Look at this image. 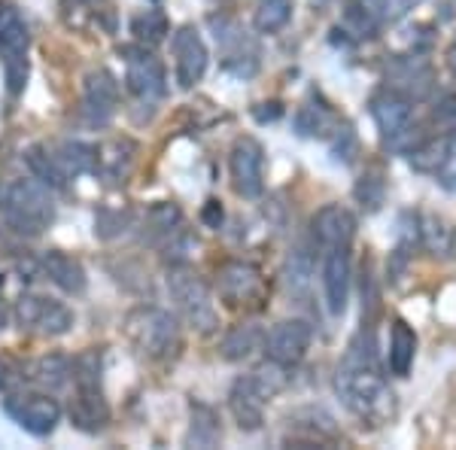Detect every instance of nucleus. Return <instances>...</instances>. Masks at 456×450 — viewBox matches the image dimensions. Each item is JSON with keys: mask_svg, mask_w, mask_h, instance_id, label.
Returning a JSON list of instances; mask_svg holds the SVG:
<instances>
[{"mask_svg": "<svg viewBox=\"0 0 456 450\" xmlns=\"http://www.w3.org/2000/svg\"><path fill=\"white\" fill-rule=\"evenodd\" d=\"M371 116H374V125H378L380 137L395 146L411 131L414 107H411V98H404L395 88H384V92H378L371 98Z\"/></svg>", "mask_w": 456, "mask_h": 450, "instance_id": "10", "label": "nucleus"}, {"mask_svg": "<svg viewBox=\"0 0 456 450\" xmlns=\"http://www.w3.org/2000/svg\"><path fill=\"white\" fill-rule=\"evenodd\" d=\"M28 25L12 6L0 10V55H4V73L10 94H19L28 79Z\"/></svg>", "mask_w": 456, "mask_h": 450, "instance_id": "5", "label": "nucleus"}, {"mask_svg": "<svg viewBox=\"0 0 456 450\" xmlns=\"http://www.w3.org/2000/svg\"><path fill=\"white\" fill-rule=\"evenodd\" d=\"M223 204L219 201H208L204 204V210H201V219H204V225H210V228H219L223 225Z\"/></svg>", "mask_w": 456, "mask_h": 450, "instance_id": "34", "label": "nucleus"}, {"mask_svg": "<svg viewBox=\"0 0 456 450\" xmlns=\"http://www.w3.org/2000/svg\"><path fill=\"white\" fill-rule=\"evenodd\" d=\"M128 335L134 338L141 353H146L150 359H167L180 350V326H176V316L161 311V307H141V311L131 314Z\"/></svg>", "mask_w": 456, "mask_h": 450, "instance_id": "4", "label": "nucleus"}, {"mask_svg": "<svg viewBox=\"0 0 456 450\" xmlns=\"http://www.w3.org/2000/svg\"><path fill=\"white\" fill-rule=\"evenodd\" d=\"M174 58H176V83H180V88H192L195 83H201L210 55L201 34H198V28L186 25L174 34Z\"/></svg>", "mask_w": 456, "mask_h": 450, "instance_id": "13", "label": "nucleus"}, {"mask_svg": "<svg viewBox=\"0 0 456 450\" xmlns=\"http://www.w3.org/2000/svg\"><path fill=\"white\" fill-rule=\"evenodd\" d=\"M16 323L25 331L37 335H64L73 329V311L64 307L55 299H43V295H21L16 301Z\"/></svg>", "mask_w": 456, "mask_h": 450, "instance_id": "6", "label": "nucleus"}, {"mask_svg": "<svg viewBox=\"0 0 456 450\" xmlns=\"http://www.w3.org/2000/svg\"><path fill=\"white\" fill-rule=\"evenodd\" d=\"M6 411L21 430H28L31 435H49L61 423V405L46 393L10 396L6 398Z\"/></svg>", "mask_w": 456, "mask_h": 450, "instance_id": "9", "label": "nucleus"}, {"mask_svg": "<svg viewBox=\"0 0 456 450\" xmlns=\"http://www.w3.org/2000/svg\"><path fill=\"white\" fill-rule=\"evenodd\" d=\"M119 107V83L110 70H92L86 77V110L94 122H107Z\"/></svg>", "mask_w": 456, "mask_h": 450, "instance_id": "17", "label": "nucleus"}, {"mask_svg": "<svg viewBox=\"0 0 456 450\" xmlns=\"http://www.w3.org/2000/svg\"><path fill=\"white\" fill-rule=\"evenodd\" d=\"M131 152H134V143L131 140H116V143L104 146V150H98V165H94V171H104L107 176H113V180H119V176L128 174V165H131Z\"/></svg>", "mask_w": 456, "mask_h": 450, "instance_id": "29", "label": "nucleus"}, {"mask_svg": "<svg viewBox=\"0 0 456 450\" xmlns=\"http://www.w3.org/2000/svg\"><path fill=\"white\" fill-rule=\"evenodd\" d=\"M167 31H171V25H167V16L161 10H146L131 21V34H134L141 43H150V46H156V43L165 40Z\"/></svg>", "mask_w": 456, "mask_h": 450, "instance_id": "30", "label": "nucleus"}, {"mask_svg": "<svg viewBox=\"0 0 456 450\" xmlns=\"http://www.w3.org/2000/svg\"><path fill=\"white\" fill-rule=\"evenodd\" d=\"M353 234H356V219L341 204H329L314 217V238L320 243V250L350 247Z\"/></svg>", "mask_w": 456, "mask_h": 450, "instance_id": "16", "label": "nucleus"}, {"mask_svg": "<svg viewBox=\"0 0 456 450\" xmlns=\"http://www.w3.org/2000/svg\"><path fill=\"white\" fill-rule=\"evenodd\" d=\"M43 271H46V277L53 280L58 290H64L68 295L86 292V283H88L86 268L79 265V259L61 253V250H49V253L43 256Z\"/></svg>", "mask_w": 456, "mask_h": 450, "instance_id": "19", "label": "nucleus"}, {"mask_svg": "<svg viewBox=\"0 0 456 450\" xmlns=\"http://www.w3.org/2000/svg\"><path fill=\"white\" fill-rule=\"evenodd\" d=\"M307 347H311V326L301 320H283L265 335V353H268V359L286 368L301 363Z\"/></svg>", "mask_w": 456, "mask_h": 450, "instance_id": "12", "label": "nucleus"}, {"mask_svg": "<svg viewBox=\"0 0 456 450\" xmlns=\"http://www.w3.org/2000/svg\"><path fill=\"white\" fill-rule=\"evenodd\" d=\"M79 4H94V0H79Z\"/></svg>", "mask_w": 456, "mask_h": 450, "instance_id": "38", "label": "nucleus"}, {"mask_svg": "<svg viewBox=\"0 0 456 450\" xmlns=\"http://www.w3.org/2000/svg\"><path fill=\"white\" fill-rule=\"evenodd\" d=\"M389 88L404 98H423L432 88V70L420 61H395L389 68Z\"/></svg>", "mask_w": 456, "mask_h": 450, "instance_id": "21", "label": "nucleus"}, {"mask_svg": "<svg viewBox=\"0 0 456 450\" xmlns=\"http://www.w3.org/2000/svg\"><path fill=\"white\" fill-rule=\"evenodd\" d=\"M338 396L344 398V405L356 414L359 420L371 426L387 423L395 414V396L389 393L380 374H374L371 365L362 363H344L338 368Z\"/></svg>", "mask_w": 456, "mask_h": 450, "instance_id": "2", "label": "nucleus"}, {"mask_svg": "<svg viewBox=\"0 0 456 450\" xmlns=\"http://www.w3.org/2000/svg\"><path fill=\"white\" fill-rule=\"evenodd\" d=\"M70 423L83 432H101L110 423V405L98 387H77V396L70 398Z\"/></svg>", "mask_w": 456, "mask_h": 450, "instance_id": "15", "label": "nucleus"}, {"mask_svg": "<svg viewBox=\"0 0 456 450\" xmlns=\"http://www.w3.org/2000/svg\"><path fill=\"white\" fill-rule=\"evenodd\" d=\"M259 341H265L262 329L256 323H240V326H234L223 338V356L228 363H240V359H247L259 347Z\"/></svg>", "mask_w": 456, "mask_h": 450, "instance_id": "24", "label": "nucleus"}, {"mask_svg": "<svg viewBox=\"0 0 456 450\" xmlns=\"http://www.w3.org/2000/svg\"><path fill=\"white\" fill-rule=\"evenodd\" d=\"M451 161V140L436 137V140H423L420 146L411 150V165L423 174H438V168H444Z\"/></svg>", "mask_w": 456, "mask_h": 450, "instance_id": "26", "label": "nucleus"}, {"mask_svg": "<svg viewBox=\"0 0 456 450\" xmlns=\"http://www.w3.org/2000/svg\"><path fill=\"white\" fill-rule=\"evenodd\" d=\"M423 241H426V247H429L436 256H447V253L453 250V232L447 228L444 219H438V217H429V219H426V225H423Z\"/></svg>", "mask_w": 456, "mask_h": 450, "instance_id": "31", "label": "nucleus"}, {"mask_svg": "<svg viewBox=\"0 0 456 450\" xmlns=\"http://www.w3.org/2000/svg\"><path fill=\"white\" fill-rule=\"evenodd\" d=\"M125 64H128V70H125V83H128V92L134 94L141 104L152 107L156 101L165 94V68H161V61L152 53H146V49H125Z\"/></svg>", "mask_w": 456, "mask_h": 450, "instance_id": "8", "label": "nucleus"}, {"mask_svg": "<svg viewBox=\"0 0 456 450\" xmlns=\"http://www.w3.org/2000/svg\"><path fill=\"white\" fill-rule=\"evenodd\" d=\"M25 161H28V168H31V174L40 183H46V186L61 189L64 183H68V176L58 171V165H55V159H53V152H49V146H31V150L25 152Z\"/></svg>", "mask_w": 456, "mask_h": 450, "instance_id": "28", "label": "nucleus"}, {"mask_svg": "<svg viewBox=\"0 0 456 450\" xmlns=\"http://www.w3.org/2000/svg\"><path fill=\"white\" fill-rule=\"evenodd\" d=\"M234 192L240 198H259L265 189V150L253 137H240L228 156Z\"/></svg>", "mask_w": 456, "mask_h": 450, "instance_id": "7", "label": "nucleus"}, {"mask_svg": "<svg viewBox=\"0 0 456 450\" xmlns=\"http://www.w3.org/2000/svg\"><path fill=\"white\" fill-rule=\"evenodd\" d=\"M223 441V426H219L216 411L208 405H192V423H189L186 445L189 447H216Z\"/></svg>", "mask_w": 456, "mask_h": 450, "instance_id": "23", "label": "nucleus"}, {"mask_svg": "<svg viewBox=\"0 0 456 450\" xmlns=\"http://www.w3.org/2000/svg\"><path fill=\"white\" fill-rule=\"evenodd\" d=\"M265 393L256 387V380L244 374L240 380H234L232 393H228V405H232V414L238 420V426L244 432H256L265 420Z\"/></svg>", "mask_w": 456, "mask_h": 450, "instance_id": "14", "label": "nucleus"}, {"mask_svg": "<svg viewBox=\"0 0 456 450\" xmlns=\"http://www.w3.org/2000/svg\"><path fill=\"white\" fill-rule=\"evenodd\" d=\"M414 353H417V335L408 323H395L393 335H389V372L395 378H408L411 365H414Z\"/></svg>", "mask_w": 456, "mask_h": 450, "instance_id": "22", "label": "nucleus"}, {"mask_svg": "<svg viewBox=\"0 0 456 450\" xmlns=\"http://www.w3.org/2000/svg\"><path fill=\"white\" fill-rule=\"evenodd\" d=\"M356 198L362 201V208L369 204V210H374L380 201H384V180H380L378 174L362 176V180H359V186H356Z\"/></svg>", "mask_w": 456, "mask_h": 450, "instance_id": "33", "label": "nucleus"}, {"mask_svg": "<svg viewBox=\"0 0 456 450\" xmlns=\"http://www.w3.org/2000/svg\"><path fill=\"white\" fill-rule=\"evenodd\" d=\"M180 208L176 204H167V201H161V204H156V208L150 210V225L156 228V232H161V234H167V232H174L176 225H180Z\"/></svg>", "mask_w": 456, "mask_h": 450, "instance_id": "32", "label": "nucleus"}, {"mask_svg": "<svg viewBox=\"0 0 456 450\" xmlns=\"http://www.w3.org/2000/svg\"><path fill=\"white\" fill-rule=\"evenodd\" d=\"M0 217L19 234H43L55 219V204L49 186L37 176H16L0 183Z\"/></svg>", "mask_w": 456, "mask_h": 450, "instance_id": "1", "label": "nucleus"}, {"mask_svg": "<svg viewBox=\"0 0 456 450\" xmlns=\"http://www.w3.org/2000/svg\"><path fill=\"white\" fill-rule=\"evenodd\" d=\"M167 295H171L174 307L180 311L183 320L198 331L216 329V305L213 295L201 277L192 268H174L167 274Z\"/></svg>", "mask_w": 456, "mask_h": 450, "instance_id": "3", "label": "nucleus"}, {"mask_svg": "<svg viewBox=\"0 0 456 450\" xmlns=\"http://www.w3.org/2000/svg\"><path fill=\"white\" fill-rule=\"evenodd\" d=\"M447 68H451V73H453V77H456V37H453V40H451V46H447Z\"/></svg>", "mask_w": 456, "mask_h": 450, "instance_id": "36", "label": "nucleus"}, {"mask_svg": "<svg viewBox=\"0 0 456 450\" xmlns=\"http://www.w3.org/2000/svg\"><path fill=\"white\" fill-rule=\"evenodd\" d=\"M322 295L332 316L347 311L350 299V247L322 250Z\"/></svg>", "mask_w": 456, "mask_h": 450, "instance_id": "11", "label": "nucleus"}, {"mask_svg": "<svg viewBox=\"0 0 456 450\" xmlns=\"http://www.w3.org/2000/svg\"><path fill=\"white\" fill-rule=\"evenodd\" d=\"M262 286L259 268L249 262H228L219 271V292L228 305H240V301H249Z\"/></svg>", "mask_w": 456, "mask_h": 450, "instance_id": "18", "label": "nucleus"}, {"mask_svg": "<svg viewBox=\"0 0 456 450\" xmlns=\"http://www.w3.org/2000/svg\"><path fill=\"white\" fill-rule=\"evenodd\" d=\"M436 119H456V94H447L436 110Z\"/></svg>", "mask_w": 456, "mask_h": 450, "instance_id": "35", "label": "nucleus"}, {"mask_svg": "<svg viewBox=\"0 0 456 450\" xmlns=\"http://www.w3.org/2000/svg\"><path fill=\"white\" fill-rule=\"evenodd\" d=\"M289 19H292V0H259L253 25L259 34H277L289 25Z\"/></svg>", "mask_w": 456, "mask_h": 450, "instance_id": "25", "label": "nucleus"}, {"mask_svg": "<svg viewBox=\"0 0 456 450\" xmlns=\"http://www.w3.org/2000/svg\"><path fill=\"white\" fill-rule=\"evenodd\" d=\"M34 383H40L43 389H49V393H55V389H61L64 383L70 380V363L64 356H43L40 363L34 365V374H31Z\"/></svg>", "mask_w": 456, "mask_h": 450, "instance_id": "27", "label": "nucleus"}, {"mask_svg": "<svg viewBox=\"0 0 456 450\" xmlns=\"http://www.w3.org/2000/svg\"><path fill=\"white\" fill-rule=\"evenodd\" d=\"M49 152H53L58 171L68 176V180L94 171V165H98V150H94V146H88V143H83V140H64V143L53 146Z\"/></svg>", "mask_w": 456, "mask_h": 450, "instance_id": "20", "label": "nucleus"}, {"mask_svg": "<svg viewBox=\"0 0 456 450\" xmlns=\"http://www.w3.org/2000/svg\"><path fill=\"white\" fill-rule=\"evenodd\" d=\"M0 329H4V307H0Z\"/></svg>", "mask_w": 456, "mask_h": 450, "instance_id": "37", "label": "nucleus"}]
</instances>
